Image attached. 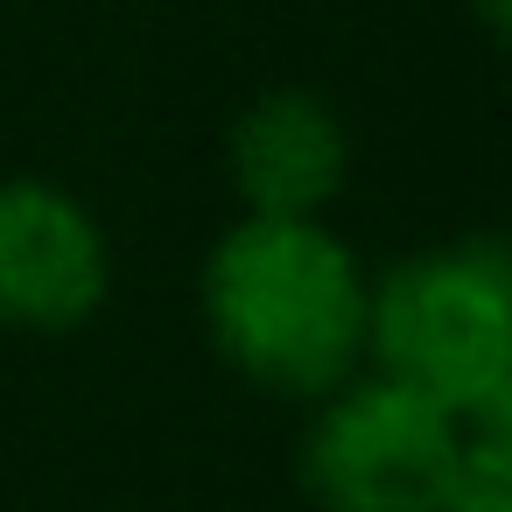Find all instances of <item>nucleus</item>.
<instances>
[{
  "mask_svg": "<svg viewBox=\"0 0 512 512\" xmlns=\"http://www.w3.org/2000/svg\"><path fill=\"white\" fill-rule=\"evenodd\" d=\"M372 274L330 218H232L197 267L211 358L267 400L309 407L365 372Z\"/></svg>",
  "mask_w": 512,
  "mask_h": 512,
  "instance_id": "obj_1",
  "label": "nucleus"
},
{
  "mask_svg": "<svg viewBox=\"0 0 512 512\" xmlns=\"http://www.w3.org/2000/svg\"><path fill=\"white\" fill-rule=\"evenodd\" d=\"M365 372L456 421L512 414V253L498 239H442L372 274Z\"/></svg>",
  "mask_w": 512,
  "mask_h": 512,
  "instance_id": "obj_2",
  "label": "nucleus"
},
{
  "mask_svg": "<svg viewBox=\"0 0 512 512\" xmlns=\"http://www.w3.org/2000/svg\"><path fill=\"white\" fill-rule=\"evenodd\" d=\"M463 421L435 400L358 372L309 400L295 435V484L309 512H442Z\"/></svg>",
  "mask_w": 512,
  "mask_h": 512,
  "instance_id": "obj_3",
  "label": "nucleus"
},
{
  "mask_svg": "<svg viewBox=\"0 0 512 512\" xmlns=\"http://www.w3.org/2000/svg\"><path fill=\"white\" fill-rule=\"evenodd\" d=\"M113 295L99 211L50 176H0V330L71 337Z\"/></svg>",
  "mask_w": 512,
  "mask_h": 512,
  "instance_id": "obj_4",
  "label": "nucleus"
},
{
  "mask_svg": "<svg viewBox=\"0 0 512 512\" xmlns=\"http://www.w3.org/2000/svg\"><path fill=\"white\" fill-rule=\"evenodd\" d=\"M225 183L246 218H323L351 183V127L309 85H267L225 127Z\"/></svg>",
  "mask_w": 512,
  "mask_h": 512,
  "instance_id": "obj_5",
  "label": "nucleus"
},
{
  "mask_svg": "<svg viewBox=\"0 0 512 512\" xmlns=\"http://www.w3.org/2000/svg\"><path fill=\"white\" fill-rule=\"evenodd\" d=\"M442 512H512V414L463 421Z\"/></svg>",
  "mask_w": 512,
  "mask_h": 512,
  "instance_id": "obj_6",
  "label": "nucleus"
}]
</instances>
